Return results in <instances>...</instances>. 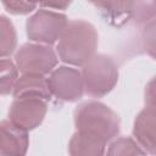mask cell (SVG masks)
Wrapping results in <instances>:
<instances>
[{"label": "cell", "mask_w": 156, "mask_h": 156, "mask_svg": "<svg viewBox=\"0 0 156 156\" xmlns=\"http://www.w3.org/2000/svg\"><path fill=\"white\" fill-rule=\"evenodd\" d=\"M12 94L15 98H40L45 101H49L52 96L48 79L44 76L26 73L17 78Z\"/></svg>", "instance_id": "10"}, {"label": "cell", "mask_w": 156, "mask_h": 156, "mask_svg": "<svg viewBox=\"0 0 156 156\" xmlns=\"http://www.w3.org/2000/svg\"><path fill=\"white\" fill-rule=\"evenodd\" d=\"M106 141L89 133L77 130L68 144V152L72 156H100L105 152Z\"/></svg>", "instance_id": "11"}, {"label": "cell", "mask_w": 156, "mask_h": 156, "mask_svg": "<svg viewBox=\"0 0 156 156\" xmlns=\"http://www.w3.org/2000/svg\"><path fill=\"white\" fill-rule=\"evenodd\" d=\"M46 102L40 98H15L9 110V121L27 132L33 130L46 115Z\"/></svg>", "instance_id": "7"}, {"label": "cell", "mask_w": 156, "mask_h": 156, "mask_svg": "<svg viewBox=\"0 0 156 156\" xmlns=\"http://www.w3.org/2000/svg\"><path fill=\"white\" fill-rule=\"evenodd\" d=\"M71 2L72 0H37V4L55 10H66Z\"/></svg>", "instance_id": "18"}, {"label": "cell", "mask_w": 156, "mask_h": 156, "mask_svg": "<svg viewBox=\"0 0 156 156\" xmlns=\"http://www.w3.org/2000/svg\"><path fill=\"white\" fill-rule=\"evenodd\" d=\"M17 68L26 74H49L57 65V56L49 45L23 44L15 56Z\"/></svg>", "instance_id": "4"}, {"label": "cell", "mask_w": 156, "mask_h": 156, "mask_svg": "<svg viewBox=\"0 0 156 156\" xmlns=\"http://www.w3.org/2000/svg\"><path fill=\"white\" fill-rule=\"evenodd\" d=\"M128 15L134 23L146 26L155 20V0H129Z\"/></svg>", "instance_id": "13"}, {"label": "cell", "mask_w": 156, "mask_h": 156, "mask_svg": "<svg viewBox=\"0 0 156 156\" xmlns=\"http://www.w3.org/2000/svg\"><path fill=\"white\" fill-rule=\"evenodd\" d=\"M82 67L84 91L93 98L107 95L117 84L118 67L107 55L95 54Z\"/></svg>", "instance_id": "3"}, {"label": "cell", "mask_w": 156, "mask_h": 156, "mask_svg": "<svg viewBox=\"0 0 156 156\" xmlns=\"http://www.w3.org/2000/svg\"><path fill=\"white\" fill-rule=\"evenodd\" d=\"M48 84L51 94L61 101H77L84 93L82 73L67 66H60L52 69L48 78Z\"/></svg>", "instance_id": "6"}, {"label": "cell", "mask_w": 156, "mask_h": 156, "mask_svg": "<svg viewBox=\"0 0 156 156\" xmlns=\"http://www.w3.org/2000/svg\"><path fill=\"white\" fill-rule=\"evenodd\" d=\"M29 136L27 130L15 126L12 122H0V155L22 156L27 154Z\"/></svg>", "instance_id": "9"}, {"label": "cell", "mask_w": 156, "mask_h": 156, "mask_svg": "<svg viewBox=\"0 0 156 156\" xmlns=\"http://www.w3.org/2000/svg\"><path fill=\"white\" fill-rule=\"evenodd\" d=\"M66 23V15L49 10H39L27 20V37L33 41L51 45L58 40Z\"/></svg>", "instance_id": "5"}, {"label": "cell", "mask_w": 156, "mask_h": 156, "mask_svg": "<svg viewBox=\"0 0 156 156\" xmlns=\"http://www.w3.org/2000/svg\"><path fill=\"white\" fill-rule=\"evenodd\" d=\"M74 126L77 130L93 134L107 143L119 133L121 121L107 105L100 101H87L76 108Z\"/></svg>", "instance_id": "2"}, {"label": "cell", "mask_w": 156, "mask_h": 156, "mask_svg": "<svg viewBox=\"0 0 156 156\" xmlns=\"http://www.w3.org/2000/svg\"><path fill=\"white\" fill-rule=\"evenodd\" d=\"M17 45V34L12 22L6 16H0V58L11 55Z\"/></svg>", "instance_id": "14"}, {"label": "cell", "mask_w": 156, "mask_h": 156, "mask_svg": "<svg viewBox=\"0 0 156 156\" xmlns=\"http://www.w3.org/2000/svg\"><path fill=\"white\" fill-rule=\"evenodd\" d=\"M105 16L111 24L119 26L129 18L128 2L129 0H89Z\"/></svg>", "instance_id": "12"}, {"label": "cell", "mask_w": 156, "mask_h": 156, "mask_svg": "<svg viewBox=\"0 0 156 156\" xmlns=\"http://www.w3.org/2000/svg\"><path fill=\"white\" fill-rule=\"evenodd\" d=\"M17 78V66L9 58H0V95H9L12 93Z\"/></svg>", "instance_id": "15"}, {"label": "cell", "mask_w": 156, "mask_h": 156, "mask_svg": "<svg viewBox=\"0 0 156 156\" xmlns=\"http://www.w3.org/2000/svg\"><path fill=\"white\" fill-rule=\"evenodd\" d=\"M7 12L12 15H27L35 9V4L29 0H1Z\"/></svg>", "instance_id": "17"}, {"label": "cell", "mask_w": 156, "mask_h": 156, "mask_svg": "<svg viewBox=\"0 0 156 156\" xmlns=\"http://www.w3.org/2000/svg\"><path fill=\"white\" fill-rule=\"evenodd\" d=\"M98 48V33L95 27L83 20L67 21L62 29L57 54L61 61L72 66H83Z\"/></svg>", "instance_id": "1"}, {"label": "cell", "mask_w": 156, "mask_h": 156, "mask_svg": "<svg viewBox=\"0 0 156 156\" xmlns=\"http://www.w3.org/2000/svg\"><path fill=\"white\" fill-rule=\"evenodd\" d=\"M146 152L140 147V145L132 138H117L113 140L107 150L110 156H138L145 155Z\"/></svg>", "instance_id": "16"}, {"label": "cell", "mask_w": 156, "mask_h": 156, "mask_svg": "<svg viewBox=\"0 0 156 156\" xmlns=\"http://www.w3.org/2000/svg\"><path fill=\"white\" fill-rule=\"evenodd\" d=\"M156 111L154 105H147L144 110L139 112L134 121L133 136L140 147L149 154H155L156 151Z\"/></svg>", "instance_id": "8"}, {"label": "cell", "mask_w": 156, "mask_h": 156, "mask_svg": "<svg viewBox=\"0 0 156 156\" xmlns=\"http://www.w3.org/2000/svg\"><path fill=\"white\" fill-rule=\"evenodd\" d=\"M29 1H30V2H33V4H35V5H37V0H29Z\"/></svg>", "instance_id": "19"}]
</instances>
